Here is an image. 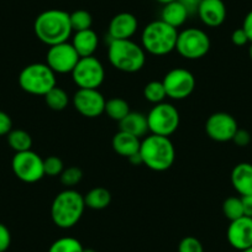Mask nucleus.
<instances>
[{"instance_id": "cd10ccee", "label": "nucleus", "mask_w": 252, "mask_h": 252, "mask_svg": "<svg viewBox=\"0 0 252 252\" xmlns=\"http://www.w3.org/2000/svg\"><path fill=\"white\" fill-rule=\"evenodd\" d=\"M144 96L147 101L155 104V105L163 103L164 99L167 98V94L162 81H152L147 83L144 88Z\"/></svg>"}, {"instance_id": "c03bdc74", "label": "nucleus", "mask_w": 252, "mask_h": 252, "mask_svg": "<svg viewBox=\"0 0 252 252\" xmlns=\"http://www.w3.org/2000/svg\"><path fill=\"white\" fill-rule=\"evenodd\" d=\"M249 55H250V58L252 60V42H251V46H250V50H249Z\"/></svg>"}, {"instance_id": "39448f33", "label": "nucleus", "mask_w": 252, "mask_h": 252, "mask_svg": "<svg viewBox=\"0 0 252 252\" xmlns=\"http://www.w3.org/2000/svg\"><path fill=\"white\" fill-rule=\"evenodd\" d=\"M178 31L164 21L155 20L146 25L141 33V46L145 52L154 56H166L176 50Z\"/></svg>"}, {"instance_id": "2eb2a0df", "label": "nucleus", "mask_w": 252, "mask_h": 252, "mask_svg": "<svg viewBox=\"0 0 252 252\" xmlns=\"http://www.w3.org/2000/svg\"><path fill=\"white\" fill-rule=\"evenodd\" d=\"M227 241L230 246L240 252L252 247V219L250 217H242L240 219L230 221L226 231Z\"/></svg>"}, {"instance_id": "72a5a7b5", "label": "nucleus", "mask_w": 252, "mask_h": 252, "mask_svg": "<svg viewBox=\"0 0 252 252\" xmlns=\"http://www.w3.org/2000/svg\"><path fill=\"white\" fill-rule=\"evenodd\" d=\"M232 142L239 147H246L251 142V135H250V132L247 130L237 129L234 137H232Z\"/></svg>"}, {"instance_id": "b1692460", "label": "nucleus", "mask_w": 252, "mask_h": 252, "mask_svg": "<svg viewBox=\"0 0 252 252\" xmlns=\"http://www.w3.org/2000/svg\"><path fill=\"white\" fill-rule=\"evenodd\" d=\"M6 136H8L9 146L15 152L29 151L32 147V137L25 130H11Z\"/></svg>"}, {"instance_id": "9d476101", "label": "nucleus", "mask_w": 252, "mask_h": 252, "mask_svg": "<svg viewBox=\"0 0 252 252\" xmlns=\"http://www.w3.org/2000/svg\"><path fill=\"white\" fill-rule=\"evenodd\" d=\"M14 174L25 183H36L45 177L43 159L32 150L16 152L11 161Z\"/></svg>"}, {"instance_id": "ea45409f", "label": "nucleus", "mask_w": 252, "mask_h": 252, "mask_svg": "<svg viewBox=\"0 0 252 252\" xmlns=\"http://www.w3.org/2000/svg\"><path fill=\"white\" fill-rule=\"evenodd\" d=\"M242 207H244V213L246 217H252V194L242 195L241 197Z\"/></svg>"}, {"instance_id": "4468645a", "label": "nucleus", "mask_w": 252, "mask_h": 252, "mask_svg": "<svg viewBox=\"0 0 252 252\" xmlns=\"http://www.w3.org/2000/svg\"><path fill=\"white\" fill-rule=\"evenodd\" d=\"M239 126L232 115L227 113H214L207 119L205 132L212 140L217 142L232 141Z\"/></svg>"}, {"instance_id": "412c9836", "label": "nucleus", "mask_w": 252, "mask_h": 252, "mask_svg": "<svg viewBox=\"0 0 252 252\" xmlns=\"http://www.w3.org/2000/svg\"><path fill=\"white\" fill-rule=\"evenodd\" d=\"M111 146L116 154L129 158L132 155L140 152L141 141H140L139 137L119 130L111 140Z\"/></svg>"}, {"instance_id": "a18cd8bd", "label": "nucleus", "mask_w": 252, "mask_h": 252, "mask_svg": "<svg viewBox=\"0 0 252 252\" xmlns=\"http://www.w3.org/2000/svg\"><path fill=\"white\" fill-rule=\"evenodd\" d=\"M241 252H252V247H250V249L244 250V251H241Z\"/></svg>"}, {"instance_id": "f8f14e48", "label": "nucleus", "mask_w": 252, "mask_h": 252, "mask_svg": "<svg viewBox=\"0 0 252 252\" xmlns=\"http://www.w3.org/2000/svg\"><path fill=\"white\" fill-rule=\"evenodd\" d=\"M79 58L81 57L72 43L63 42L48 48L46 55V64L57 74L72 73Z\"/></svg>"}, {"instance_id": "a19ab883", "label": "nucleus", "mask_w": 252, "mask_h": 252, "mask_svg": "<svg viewBox=\"0 0 252 252\" xmlns=\"http://www.w3.org/2000/svg\"><path fill=\"white\" fill-rule=\"evenodd\" d=\"M127 159H129L130 163H132L134 166H140V164H144V162H142V157H141V155H140V152L132 155V156L129 157Z\"/></svg>"}, {"instance_id": "6ab92c4d", "label": "nucleus", "mask_w": 252, "mask_h": 252, "mask_svg": "<svg viewBox=\"0 0 252 252\" xmlns=\"http://www.w3.org/2000/svg\"><path fill=\"white\" fill-rule=\"evenodd\" d=\"M231 184L240 195L252 194V164L241 162L232 168Z\"/></svg>"}, {"instance_id": "7c9ffc66", "label": "nucleus", "mask_w": 252, "mask_h": 252, "mask_svg": "<svg viewBox=\"0 0 252 252\" xmlns=\"http://www.w3.org/2000/svg\"><path fill=\"white\" fill-rule=\"evenodd\" d=\"M82 178H83V172L77 166L67 167V168L63 169L60 176L61 183L67 187V188H72V187L77 186L82 181Z\"/></svg>"}, {"instance_id": "c756f323", "label": "nucleus", "mask_w": 252, "mask_h": 252, "mask_svg": "<svg viewBox=\"0 0 252 252\" xmlns=\"http://www.w3.org/2000/svg\"><path fill=\"white\" fill-rule=\"evenodd\" d=\"M69 20H71L72 30L74 32L92 29V24H93V18H92L91 13L83 10V9H79V10H76L72 14H69Z\"/></svg>"}, {"instance_id": "f03ea898", "label": "nucleus", "mask_w": 252, "mask_h": 252, "mask_svg": "<svg viewBox=\"0 0 252 252\" xmlns=\"http://www.w3.org/2000/svg\"><path fill=\"white\" fill-rule=\"evenodd\" d=\"M86 203L84 195L72 188L58 193L51 205V218L56 226L61 229H71L83 217Z\"/></svg>"}, {"instance_id": "c85d7f7f", "label": "nucleus", "mask_w": 252, "mask_h": 252, "mask_svg": "<svg viewBox=\"0 0 252 252\" xmlns=\"http://www.w3.org/2000/svg\"><path fill=\"white\" fill-rule=\"evenodd\" d=\"M222 213L225 218L230 221L240 219L242 217H246L244 213V207H242L241 197H229L222 203Z\"/></svg>"}, {"instance_id": "f704fd0d", "label": "nucleus", "mask_w": 252, "mask_h": 252, "mask_svg": "<svg viewBox=\"0 0 252 252\" xmlns=\"http://www.w3.org/2000/svg\"><path fill=\"white\" fill-rule=\"evenodd\" d=\"M11 235L8 227L0 222V252H5L10 247Z\"/></svg>"}, {"instance_id": "58836bf2", "label": "nucleus", "mask_w": 252, "mask_h": 252, "mask_svg": "<svg viewBox=\"0 0 252 252\" xmlns=\"http://www.w3.org/2000/svg\"><path fill=\"white\" fill-rule=\"evenodd\" d=\"M242 29H244V31L246 32L250 42H252V10L249 11L247 15L245 16L244 24H242Z\"/></svg>"}, {"instance_id": "a211bd4d", "label": "nucleus", "mask_w": 252, "mask_h": 252, "mask_svg": "<svg viewBox=\"0 0 252 252\" xmlns=\"http://www.w3.org/2000/svg\"><path fill=\"white\" fill-rule=\"evenodd\" d=\"M71 43L79 57H91V56H94L95 51L98 50L99 37L95 31L88 29V30L74 32Z\"/></svg>"}, {"instance_id": "aec40b11", "label": "nucleus", "mask_w": 252, "mask_h": 252, "mask_svg": "<svg viewBox=\"0 0 252 252\" xmlns=\"http://www.w3.org/2000/svg\"><path fill=\"white\" fill-rule=\"evenodd\" d=\"M119 129L124 132H127L134 136L144 137L149 132V124L147 115L139 111H130L123 120L119 123Z\"/></svg>"}, {"instance_id": "423d86ee", "label": "nucleus", "mask_w": 252, "mask_h": 252, "mask_svg": "<svg viewBox=\"0 0 252 252\" xmlns=\"http://www.w3.org/2000/svg\"><path fill=\"white\" fill-rule=\"evenodd\" d=\"M19 86L32 95L45 96L57 86L56 73L46 63H31L19 74Z\"/></svg>"}, {"instance_id": "bb28decb", "label": "nucleus", "mask_w": 252, "mask_h": 252, "mask_svg": "<svg viewBox=\"0 0 252 252\" xmlns=\"http://www.w3.org/2000/svg\"><path fill=\"white\" fill-rule=\"evenodd\" d=\"M84 247L76 237L64 236L52 242L48 252H83Z\"/></svg>"}, {"instance_id": "c9c22d12", "label": "nucleus", "mask_w": 252, "mask_h": 252, "mask_svg": "<svg viewBox=\"0 0 252 252\" xmlns=\"http://www.w3.org/2000/svg\"><path fill=\"white\" fill-rule=\"evenodd\" d=\"M13 130V120L6 113L0 110V136L8 135Z\"/></svg>"}, {"instance_id": "393cba45", "label": "nucleus", "mask_w": 252, "mask_h": 252, "mask_svg": "<svg viewBox=\"0 0 252 252\" xmlns=\"http://www.w3.org/2000/svg\"><path fill=\"white\" fill-rule=\"evenodd\" d=\"M129 103L123 98H111L106 100L105 103V110L104 113L111 119L118 123H120L127 114L130 113Z\"/></svg>"}, {"instance_id": "a878e982", "label": "nucleus", "mask_w": 252, "mask_h": 252, "mask_svg": "<svg viewBox=\"0 0 252 252\" xmlns=\"http://www.w3.org/2000/svg\"><path fill=\"white\" fill-rule=\"evenodd\" d=\"M45 101L51 110L62 111L68 106L69 95L67 94V92L64 89L56 86L46 94Z\"/></svg>"}, {"instance_id": "7ed1b4c3", "label": "nucleus", "mask_w": 252, "mask_h": 252, "mask_svg": "<svg viewBox=\"0 0 252 252\" xmlns=\"http://www.w3.org/2000/svg\"><path fill=\"white\" fill-rule=\"evenodd\" d=\"M108 58L111 66L125 73H136L144 68L146 52L139 43L130 40H110Z\"/></svg>"}, {"instance_id": "79ce46f5", "label": "nucleus", "mask_w": 252, "mask_h": 252, "mask_svg": "<svg viewBox=\"0 0 252 252\" xmlns=\"http://www.w3.org/2000/svg\"><path fill=\"white\" fill-rule=\"evenodd\" d=\"M156 1H158V3H161V4H168V3H171V1H174V0H156Z\"/></svg>"}, {"instance_id": "37998d69", "label": "nucleus", "mask_w": 252, "mask_h": 252, "mask_svg": "<svg viewBox=\"0 0 252 252\" xmlns=\"http://www.w3.org/2000/svg\"><path fill=\"white\" fill-rule=\"evenodd\" d=\"M83 252H96V251H95V250H93V249H84Z\"/></svg>"}, {"instance_id": "0eeeda50", "label": "nucleus", "mask_w": 252, "mask_h": 252, "mask_svg": "<svg viewBox=\"0 0 252 252\" xmlns=\"http://www.w3.org/2000/svg\"><path fill=\"white\" fill-rule=\"evenodd\" d=\"M179 123L181 116L177 108L166 101L156 104L147 114L149 131L158 136L169 137L177 131Z\"/></svg>"}, {"instance_id": "20e7f679", "label": "nucleus", "mask_w": 252, "mask_h": 252, "mask_svg": "<svg viewBox=\"0 0 252 252\" xmlns=\"http://www.w3.org/2000/svg\"><path fill=\"white\" fill-rule=\"evenodd\" d=\"M140 155L147 168L163 172L171 168L176 159V149L169 137L149 135L141 141Z\"/></svg>"}, {"instance_id": "ddd939ff", "label": "nucleus", "mask_w": 252, "mask_h": 252, "mask_svg": "<svg viewBox=\"0 0 252 252\" xmlns=\"http://www.w3.org/2000/svg\"><path fill=\"white\" fill-rule=\"evenodd\" d=\"M72 103L82 116L94 119L104 114L106 100L98 89H78L72 98Z\"/></svg>"}, {"instance_id": "4c0bfd02", "label": "nucleus", "mask_w": 252, "mask_h": 252, "mask_svg": "<svg viewBox=\"0 0 252 252\" xmlns=\"http://www.w3.org/2000/svg\"><path fill=\"white\" fill-rule=\"evenodd\" d=\"M178 1L187 9L189 15L197 14L198 8H199L200 3H202V0H178Z\"/></svg>"}, {"instance_id": "473e14b6", "label": "nucleus", "mask_w": 252, "mask_h": 252, "mask_svg": "<svg viewBox=\"0 0 252 252\" xmlns=\"http://www.w3.org/2000/svg\"><path fill=\"white\" fill-rule=\"evenodd\" d=\"M178 252H204V247L197 237L186 236L179 242Z\"/></svg>"}, {"instance_id": "dca6fc26", "label": "nucleus", "mask_w": 252, "mask_h": 252, "mask_svg": "<svg viewBox=\"0 0 252 252\" xmlns=\"http://www.w3.org/2000/svg\"><path fill=\"white\" fill-rule=\"evenodd\" d=\"M139 21L131 13L116 14L111 19L108 29V37L110 40H130L136 33Z\"/></svg>"}, {"instance_id": "2f4dec72", "label": "nucleus", "mask_w": 252, "mask_h": 252, "mask_svg": "<svg viewBox=\"0 0 252 252\" xmlns=\"http://www.w3.org/2000/svg\"><path fill=\"white\" fill-rule=\"evenodd\" d=\"M43 169H45V176L48 177H57L64 169L63 161L57 156H50L43 159Z\"/></svg>"}, {"instance_id": "e433bc0d", "label": "nucleus", "mask_w": 252, "mask_h": 252, "mask_svg": "<svg viewBox=\"0 0 252 252\" xmlns=\"http://www.w3.org/2000/svg\"><path fill=\"white\" fill-rule=\"evenodd\" d=\"M231 41L234 45L236 46H245L247 42H250L249 37H247L246 32L244 31V29H237L232 32L231 35Z\"/></svg>"}, {"instance_id": "f257e3e1", "label": "nucleus", "mask_w": 252, "mask_h": 252, "mask_svg": "<svg viewBox=\"0 0 252 252\" xmlns=\"http://www.w3.org/2000/svg\"><path fill=\"white\" fill-rule=\"evenodd\" d=\"M33 31L36 37L48 47L68 42L73 32L69 14L60 9H50L37 15L33 23Z\"/></svg>"}, {"instance_id": "9b49d317", "label": "nucleus", "mask_w": 252, "mask_h": 252, "mask_svg": "<svg viewBox=\"0 0 252 252\" xmlns=\"http://www.w3.org/2000/svg\"><path fill=\"white\" fill-rule=\"evenodd\" d=\"M167 98L183 100L188 98L195 89V77L186 68H173L167 72L162 79Z\"/></svg>"}, {"instance_id": "6e6552de", "label": "nucleus", "mask_w": 252, "mask_h": 252, "mask_svg": "<svg viewBox=\"0 0 252 252\" xmlns=\"http://www.w3.org/2000/svg\"><path fill=\"white\" fill-rule=\"evenodd\" d=\"M176 50L186 60H200L210 50V38L205 31L189 28L178 32Z\"/></svg>"}, {"instance_id": "1a4fd4ad", "label": "nucleus", "mask_w": 252, "mask_h": 252, "mask_svg": "<svg viewBox=\"0 0 252 252\" xmlns=\"http://www.w3.org/2000/svg\"><path fill=\"white\" fill-rule=\"evenodd\" d=\"M71 74L78 89H98L105 79L103 63L94 56L79 58Z\"/></svg>"}, {"instance_id": "49530a36", "label": "nucleus", "mask_w": 252, "mask_h": 252, "mask_svg": "<svg viewBox=\"0 0 252 252\" xmlns=\"http://www.w3.org/2000/svg\"><path fill=\"white\" fill-rule=\"evenodd\" d=\"M251 219H252V217H251Z\"/></svg>"}, {"instance_id": "4be33fe9", "label": "nucleus", "mask_w": 252, "mask_h": 252, "mask_svg": "<svg viewBox=\"0 0 252 252\" xmlns=\"http://www.w3.org/2000/svg\"><path fill=\"white\" fill-rule=\"evenodd\" d=\"M188 18L189 13L179 3L178 0H174V1H171L168 4H164L161 10V20L174 29L183 25Z\"/></svg>"}, {"instance_id": "5701e85b", "label": "nucleus", "mask_w": 252, "mask_h": 252, "mask_svg": "<svg viewBox=\"0 0 252 252\" xmlns=\"http://www.w3.org/2000/svg\"><path fill=\"white\" fill-rule=\"evenodd\" d=\"M84 203L86 208L92 210H103L110 205L111 194L106 188L95 187L84 195Z\"/></svg>"}, {"instance_id": "f3484780", "label": "nucleus", "mask_w": 252, "mask_h": 252, "mask_svg": "<svg viewBox=\"0 0 252 252\" xmlns=\"http://www.w3.org/2000/svg\"><path fill=\"white\" fill-rule=\"evenodd\" d=\"M197 14L204 25L218 28L226 19V6L222 0H202Z\"/></svg>"}]
</instances>
